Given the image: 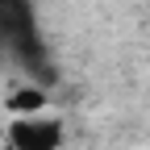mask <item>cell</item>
I'll return each instance as SVG.
<instances>
[{
    "instance_id": "cell-1",
    "label": "cell",
    "mask_w": 150,
    "mask_h": 150,
    "mask_svg": "<svg viewBox=\"0 0 150 150\" xmlns=\"http://www.w3.org/2000/svg\"><path fill=\"white\" fill-rule=\"evenodd\" d=\"M0 46H8L25 67H42V42L29 0H0Z\"/></svg>"
},
{
    "instance_id": "cell-2",
    "label": "cell",
    "mask_w": 150,
    "mask_h": 150,
    "mask_svg": "<svg viewBox=\"0 0 150 150\" xmlns=\"http://www.w3.org/2000/svg\"><path fill=\"white\" fill-rule=\"evenodd\" d=\"M8 146L13 150H59L63 146V121L33 112V117H13L8 125Z\"/></svg>"
},
{
    "instance_id": "cell-3",
    "label": "cell",
    "mask_w": 150,
    "mask_h": 150,
    "mask_svg": "<svg viewBox=\"0 0 150 150\" xmlns=\"http://www.w3.org/2000/svg\"><path fill=\"white\" fill-rule=\"evenodd\" d=\"M8 112H17V117H33V112L46 108V92L42 88H21V92H8Z\"/></svg>"
}]
</instances>
